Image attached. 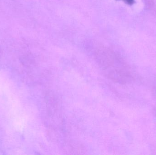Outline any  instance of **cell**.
Segmentation results:
<instances>
[{
    "label": "cell",
    "instance_id": "1",
    "mask_svg": "<svg viewBox=\"0 0 156 155\" xmlns=\"http://www.w3.org/2000/svg\"><path fill=\"white\" fill-rule=\"evenodd\" d=\"M124 2H126L127 3L129 4H132V3H133V0H123Z\"/></svg>",
    "mask_w": 156,
    "mask_h": 155
}]
</instances>
